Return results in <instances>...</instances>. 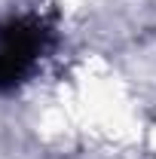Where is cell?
<instances>
[{
    "instance_id": "cell-1",
    "label": "cell",
    "mask_w": 156,
    "mask_h": 159,
    "mask_svg": "<svg viewBox=\"0 0 156 159\" xmlns=\"http://www.w3.org/2000/svg\"><path fill=\"white\" fill-rule=\"evenodd\" d=\"M49 28L40 19H16L0 28V92L16 89L46 49Z\"/></svg>"
}]
</instances>
